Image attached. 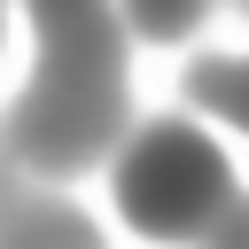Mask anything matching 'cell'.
Returning <instances> with one entry per match:
<instances>
[{
    "instance_id": "6da1fadb",
    "label": "cell",
    "mask_w": 249,
    "mask_h": 249,
    "mask_svg": "<svg viewBox=\"0 0 249 249\" xmlns=\"http://www.w3.org/2000/svg\"><path fill=\"white\" fill-rule=\"evenodd\" d=\"M233 195V171H226V156L195 132V124H148L132 148H124V163H117V202H124V218L140 226V233H195V226H210V210Z\"/></svg>"
},
{
    "instance_id": "7a4b0ae2",
    "label": "cell",
    "mask_w": 249,
    "mask_h": 249,
    "mask_svg": "<svg viewBox=\"0 0 249 249\" xmlns=\"http://www.w3.org/2000/svg\"><path fill=\"white\" fill-rule=\"evenodd\" d=\"M117 124H124V78H39L16 101L8 140L39 171H78L117 140Z\"/></svg>"
},
{
    "instance_id": "3957f363",
    "label": "cell",
    "mask_w": 249,
    "mask_h": 249,
    "mask_svg": "<svg viewBox=\"0 0 249 249\" xmlns=\"http://www.w3.org/2000/svg\"><path fill=\"white\" fill-rule=\"evenodd\" d=\"M124 16H132V31H148V39H179V31L202 23V0H124Z\"/></svg>"
},
{
    "instance_id": "277c9868",
    "label": "cell",
    "mask_w": 249,
    "mask_h": 249,
    "mask_svg": "<svg viewBox=\"0 0 249 249\" xmlns=\"http://www.w3.org/2000/svg\"><path fill=\"white\" fill-rule=\"evenodd\" d=\"M187 93H195L202 109H218V117L233 124V117H241V93H233V54H210V62H202V70L187 78Z\"/></svg>"
},
{
    "instance_id": "5b68a950",
    "label": "cell",
    "mask_w": 249,
    "mask_h": 249,
    "mask_svg": "<svg viewBox=\"0 0 249 249\" xmlns=\"http://www.w3.org/2000/svg\"><path fill=\"white\" fill-rule=\"evenodd\" d=\"M8 233H16V241H93V226H86V218H70V210H39V218H16Z\"/></svg>"
},
{
    "instance_id": "8992f818",
    "label": "cell",
    "mask_w": 249,
    "mask_h": 249,
    "mask_svg": "<svg viewBox=\"0 0 249 249\" xmlns=\"http://www.w3.org/2000/svg\"><path fill=\"white\" fill-rule=\"evenodd\" d=\"M31 16H39V31H62V23L101 16V0H31Z\"/></svg>"
}]
</instances>
